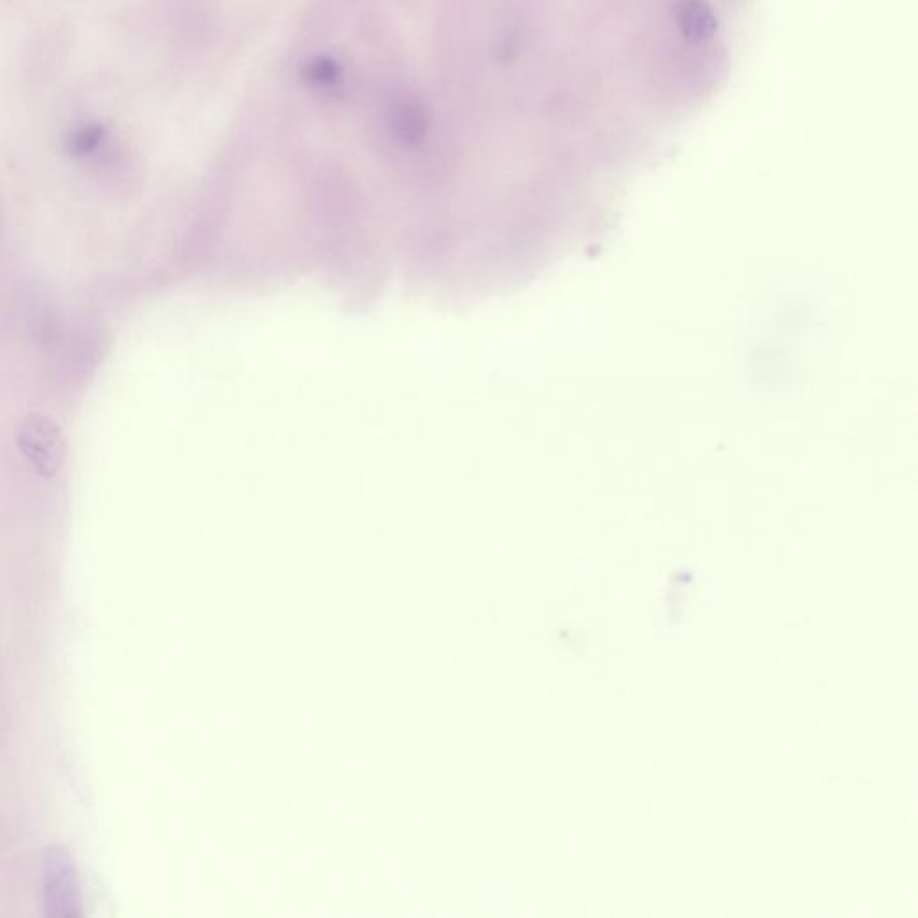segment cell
Returning a JSON list of instances; mask_svg holds the SVG:
<instances>
[{
	"label": "cell",
	"instance_id": "1",
	"mask_svg": "<svg viewBox=\"0 0 918 918\" xmlns=\"http://www.w3.org/2000/svg\"><path fill=\"white\" fill-rule=\"evenodd\" d=\"M17 443L22 456L35 468L38 476L52 479L60 474L67 447L60 425L51 416L42 413L27 415L18 429Z\"/></svg>",
	"mask_w": 918,
	"mask_h": 918
},
{
	"label": "cell",
	"instance_id": "2",
	"mask_svg": "<svg viewBox=\"0 0 918 918\" xmlns=\"http://www.w3.org/2000/svg\"><path fill=\"white\" fill-rule=\"evenodd\" d=\"M393 131L404 146H420L429 130V115L424 104L416 99H404L395 106L393 112Z\"/></svg>",
	"mask_w": 918,
	"mask_h": 918
},
{
	"label": "cell",
	"instance_id": "3",
	"mask_svg": "<svg viewBox=\"0 0 918 918\" xmlns=\"http://www.w3.org/2000/svg\"><path fill=\"white\" fill-rule=\"evenodd\" d=\"M108 139V128L103 122H85L70 131L65 139V149L72 158H88L96 155Z\"/></svg>",
	"mask_w": 918,
	"mask_h": 918
},
{
	"label": "cell",
	"instance_id": "4",
	"mask_svg": "<svg viewBox=\"0 0 918 918\" xmlns=\"http://www.w3.org/2000/svg\"><path fill=\"white\" fill-rule=\"evenodd\" d=\"M678 20L682 31L693 40H705L716 31V18L700 0H684L678 9Z\"/></svg>",
	"mask_w": 918,
	"mask_h": 918
},
{
	"label": "cell",
	"instance_id": "5",
	"mask_svg": "<svg viewBox=\"0 0 918 918\" xmlns=\"http://www.w3.org/2000/svg\"><path fill=\"white\" fill-rule=\"evenodd\" d=\"M305 83L316 88L332 87L338 83L341 78V67L338 61L330 56H318L305 63L302 69Z\"/></svg>",
	"mask_w": 918,
	"mask_h": 918
}]
</instances>
